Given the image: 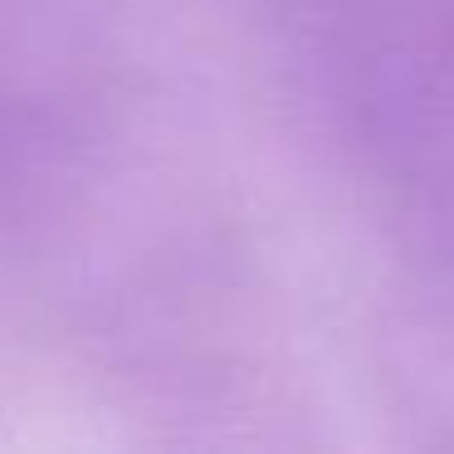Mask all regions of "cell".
I'll use <instances>...</instances> for the list:
<instances>
[{"label": "cell", "mask_w": 454, "mask_h": 454, "mask_svg": "<svg viewBox=\"0 0 454 454\" xmlns=\"http://www.w3.org/2000/svg\"><path fill=\"white\" fill-rule=\"evenodd\" d=\"M83 142L69 79L0 35V230L44 215L69 191Z\"/></svg>", "instance_id": "2"}, {"label": "cell", "mask_w": 454, "mask_h": 454, "mask_svg": "<svg viewBox=\"0 0 454 454\" xmlns=\"http://www.w3.org/2000/svg\"><path fill=\"white\" fill-rule=\"evenodd\" d=\"M313 142L425 294L454 303V0H274Z\"/></svg>", "instance_id": "1"}]
</instances>
